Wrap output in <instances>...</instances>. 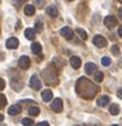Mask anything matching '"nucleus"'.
I'll list each match as a JSON object with an SVG mask.
<instances>
[{
    "label": "nucleus",
    "mask_w": 122,
    "mask_h": 126,
    "mask_svg": "<svg viewBox=\"0 0 122 126\" xmlns=\"http://www.w3.org/2000/svg\"><path fill=\"white\" fill-rule=\"evenodd\" d=\"M76 93L79 96H81L82 99H86V100H90V99H94L95 95L97 94V86L91 82L89 79L86 78H80L76 82Z\"/></svg>",
    "instance_id": "1"
},
{
    "label": "nucleus",
    "mask_w": 122,
    "mask_h": 126,
    "mask_svg": "<svg viewBox=\"0 0 122 126\" xmlns=\"http://www.w3.org/2000/svg\"><path fill=\"white\" fill-rule=\"evenodd\" d=\"M42 79L45 81V84L51 85V84H56L57 82V75L55 71H50V69H45L42 71Z\"/></svg>",
    "instance_id": "2"
},
{
    "label": "nucleus",
    "mask_w": 122,
    "mask_h": 126,
    "mask_svg": "<svg viewBox=\"0 0 122 126\" xmlns=\"http://www.w3.org/2000/svg\"><path fill=\"white\" fill-rule=\"evenodd\" d=\"M92 43H94V45L96 47H105L107 45V40L105 39L103 36H101V35H96V36H94Z\"/></svg>",
    "instance_id": "3"
},
{
    "label": "nucleus",
    "mask_w": 122,
    "mask_h": 126,
    "mask_svg": "<svg viewBox=\"0 0 122 126\" xmlns=\"http://www.w3.org/2000/svg\"><path fill=\"white\" fill-rule=\"evenodd\" d=\"M51 110L55 112H61L62 111V100L59 97L54 99V101L51 102Z\"/></svg>",
    "instance_id": "4"
},
{
    "label": "nucleus",
    "mask_w": 122,
    "mask_h": 126,
    "mask_svg": "<svg viewBox=\"0 0 122 126\" xmlns=\"http://www.w3.org/2000/svg\"><path fill=\"white\" fill-rule=\"evenodd\" d=\"M60 34L62 35L66 40H71V39L74 38V31L70 29L68 26H64V28L60 30Z\"/></svg>",
    "instance_id": "5"
},
{
    "label": "nucleus",
    "mask_w": 122,
    "mask_h": 126,
    "mask_svg": "<svg viewBox=\"0 0 122 126\" xmlns=\"http://www.w3.org/2000/svg\"><path fill=\"white\" fill-rule=\"evenodd\" d=\"M103 24L106 25L107 28H113V26H116V24H117V20H116V17L113 16V15H107L106 17H105V20H103Z\"/></svg>",
    "instance_id": "6"
},
{
    "label": "nucleus",
    "mask_w": 122,
    "mask_h": 126,
    "mask_svg": "<svg viewBox=\"0 0 122 126\" xmlns=\"http://www.w3.org/2000/svg\"><path fill=\"white\" fill-rule=\"evenodd\" d=\"M19 67L21 70H27L30 67V59L25 55H23L20 59H19Z\"/></svg>",
    "instance_id": "7"
},
{
    "label": "nucleus",
    "mask_w": 122,
    "mask_h": 126,
    "mask_svg": "<svg viewBox=\"0 0 122 126\" xmlns=\"http://www.w3.org/2000/svg\"><path fill=\"white\" fill-rule=\"evenodd\" d=\"M30 86L34 89V90H40L41 89V81L39 80V78L36 75H32L30 78Z\"/></svg>",
    "instance_id": "8"
},
{
    "label": "nucleus",
    "mask_w": 122,
    "mask_h": 126,
    "mask_svg": "<svg viewBox=\"0 0 122 126\" xmlns=\"http://www.w3.org/2000/svg\"><path fill=\"white\" fill-rule=\"evenodd\" d=\"M8 112H9L10 116H16V115H19V114L21 112V106L17 105V104H16V105H11V106L9 107Z\"/></svg>",
    "instance_id": "9"
},
{
    "label": "nucleus",
    "mask_w": 122,
    "mask_h": 126,
    "mask_svg": "<svg viewBox=\"0 0 122 126\" xmlns=\"http://www.w3.org/2000/svg\"><path fill=\"white\" fill-rule=\"evenodd\" d=\"M17 46H19V40H17L16 38H10V39L6 40V47H8V49L14 50V49H16Z\"/></svg>",
    "instance_id": "10"
},
{
    "label": "nucleus",
    "mask_w": 122,
    "mask_h": 126,
    "mask_svg": "<svg viewBox=\"0 0 122 126\" xmlns=\"http://www.w3.org/2000/svg\"><path fill=\"white\" fill-rule=\"evenodd\" d=\"M70 65H71L75 70L80 69V66H81V59L79 56H71V58H70Z\"/></svg>",
    "instance_id": "11"
},
{
    "label": "nucleus",
    "mask_w": 122,
    "mask_h": 126,
    "mask_svg": "<svg viewBox=\"0 0 122 126\" xmlns=\"http://www.w3.org/2000/svg\"><path fill=\"white\" fill-rule=\"evenodd\" d=\"M31 51L35 54V55H39L42 58V54H41V45L39 43H32L31 44Z\"/></svg>",
    "instance_id": "12"
},
{
    "label": "nucleus",
    "mask_w": 122,
    "mask_h": 126,
    "mask_svg": "<svg viewBox=\"0 0 122 126\" xmlns=\"http://www.w3.org/2000/svg\"><path fill=\"white\" fill-rule=\"evenodd\" d=\"M46 13H47V15H50V16H52V17H56V16L59 15V10H57V8H56L55 5L47 6V8H46Z\"/></svg>",
    "instance_id": "13"
},
{
    "label": "nucleus",
    "mask_w": 122,
    "mask_h": 126,
    "mask_svg": "<svg viewBox=\"0 0 122 126\" xmlns=\"http://www.w3.org/2000/svg\"><path fill=\"white\" fill-rule=\"evenodd\" d=\"M41 97H42V100L45 102L51 101V99H52V91H51V90H49V89L44 90V91L41 93Z\"/></svg>",
    "instance_id": "14"
},
{
    "label": "nucleus",
    "mask_w": 122,
    "mask_h": 126,
    "mask_svg": "<svg viewBox=\"0 0 122 126\" xmlns=\"http://www.w3.org/2000/svg\"><path fill=\"white\" fill-rule=\"evenodd\" d=\"M108 102H110V97H108V96H106V95H103V96L98 97V100H97V105H98V106H101V107H105Z\"/></svg>",
    "instance_id": "15"
},
{
    "label": "nucleus",
    "mask_w": 122,
    "mask_h": 126,
    "mask_svg": "<svg viewBox=\"0 0 122 126\" xmlns=\"http://www.w3.org/2000/svg\"><path fill=\"white\" fill-rule=\"evenodd\" d=\"M35 29H31V28H27L26 30H25V38L27 39V40H34L35 39Z\"/></svg>",
    "instance_id": "16"
},
{
    "label": "nucleus",
    "mask_w": 122,
    "mask_h": 126,
    "mask_svg": "<svg viewBox=\"0 0 122 126\" xmlns=\"http://www.w3.org/2000/svg\"><path fill=\"white\" fill-rule=\"evenodd\" d=\"M85 71H86L87 74L95 73V71H96V65H95L94 63H87V64L85 65Z\"/></svg>",
    "instance_id": "17"
},
{
    "label": "nucleus",
    "mask_w": 122,
    "mask_h": 126,
    "mask_svg": "<svg viewBox=\"0 0 122 126\" xmlns=\"http://www.w3.org/2000/svg\"><path fill=\"white\" fill-rule=\"evenodd\" d=\"M24 13H25V15H27V16H32V15L35 14V6H34V5H26V6L24 8Z\"/></svg>",
    "instance_id": "18"
},
{
    "label": "nucleus",
    "mask_w": 122,
    "mask_h": 126,
    "mask_svg": "<svg viewBox=\"0 0 122 126\" xmlns=\"http://www.w3.org/2000/svg\"><path fill=\"white\" fill-rule=\"evenodd\" d=\"M110 112H111V115H118V112H120V106H118L117 104H112V105L110 106Z\"/></svg>",
    "instance_id": "19"
},
{
    "label": "nucleus",
    "mask_w": 122,
    "mask_h": 126,
    "mask_svg": "<svg viewBox=\"0 0 122 126\" xmlns=\"http://www.w3.org/2000/svg\"><path fill=\"white\" fill-rule=\"evenodd\" d=\"M39 112H40V109H39V107H36V106H32V107H30V109H29L30 116H38Z\"/></svg>",
    "instance_id": "20"
},
{
    "label": "nucleus",
    "mask_w": 122,
    "mask_h": 126,
    "mask_svg": "<svg viewBox=\"0 0 122 126\" xmlns=\"http://www.w3.org/2000/svg\"><path fill=\"white\" fill-rule=\"evenodd\" d=\"M76 32L80 35V38H81L82 40H86V39H87V34H86V31H85V30H82V29H80V28H79V29H76Z\"/></svg>",
    "instance_id": "21"
},
{
    "label": "nucleus",
    "mask_w": 122,
    "mask_h": 126,
    "mask_svg": "<svg viewBox=\"0 0 122 126\" xmlns=\"http://www.w3.org/2000/svg\"><path fill=\"white\" fill-rule=\"evenodd\" d=\"M6 97L3 95V94H0V109H4V107L6 106Z\"/></svg>",
    "instance_id": "22"
},
{
    "label": "nucleus",
    "mask_w": 122,
    "mask_h": 126,
    "mask_svg": "<svg viewBox=\"0 0 122 126\" xmlns=\"http://www.w3.org/2000/svg\"><path fill=\"white\" fill-rule=\"evenodd\" d=\"M21 124H23L24 126H30V125H34V121H32L31 119H29V117H25V119L21 120Z\"/></svg>",
    "instance_id": "23"
},
{
    "label": "nucleus",
    "mask_w": 122,
    "mask_h": 126,
    "mask_svg": "<svg viewBox=\"0 0 122 126\" xmlns=\"http://www.w3.org/2000/svg\"><path fill=\"white\" fill-rule=\"evenodd\" d=\"M95 80H96V82H101L103 80V74L101 73V71H97V73L95 74Z\"/></svg>",
    "instance_id": "24"
},
{
    "label": "nucleus",
    "mask_w": 122,
    "mask_h": 126,
    "mask_svg": "<svg viewBox=\"0 0 122 126\" xmlns=\"http://www.w3.org/2000/svg\"><path fill=\"white\" fill-rule=\"evenodd\" d=\"M101 63H102L103 66H110V64H111V59L107 58V56H103L102 60H101Z\"/></svg>",
    "instance_id": "25"
},
{
    "label": "nucleus",
    "mask_w": 122,
    "mask_h": 126,
    "mask_svg": "<svg viewBox=\"0 0 122 126\" xmlns=\"http://www.w3.org/2000/svg\"><path fill=\"white\" fill-rule=\"evenodd\" d=\"M111 52L115 56H118V55H120V49H118V46H117V45H112V47H111Z\"/></svg>",
    "instance_id": "26"
},
{
    "label": "nucleus",
    "mask_w": 122,
    "mask_h": 126,
    "mask_svg": "<svg viewBox=\"0 0 122 126\" xmlns=\"http://www.w3.org/2000/svg\"><path fill=\"white\" fill-rule=\"evenodd\" d=\"M35 30L36 31H41L42 30V23L41 21H36V24H35Z\"/></svg>",
    "instance_id": "27"
},
{
    "label": "nucleus",
    "mask_w": 122,
    "mask_h": 126,
    "mask_svg": "<svg viewBox=\"0 0 122 126\" xmlns=\"http://www.w3.org/2000/svg\"><path fill=\"white\" fill-rule=\"evenodd\" d=\"M34 3H36L38 6H44V3H45V0H34Z\"/></svg>",
    "instance_id": "28"
},
{
    "label": "nucleus",
    "mask_w": 122,
    "mask_h": 126,
    "mask_svg": "<svg viewBox=\"0 0 122 126\" xmlns=\"http://www.w3.org/2000/svg\"><path fill=\"white\" fill-rule=\"evenodd\" d=\"M4 87H5V81H4L1 78H0V91H1Z\"/></svg>",
    "instance_id": "29"
},
{
    "label": "nucleus",
    "mask_w": 122,
    "mask_h": 126,
    "mask_svg": "<svg viewBox=\"0 0 122 126\" xmlns=\"http://www.w3.org/2000/svg\"><path fill=\"white\" fill-rule=\"evenodd\" d=\"M36 125H38V126H49V122H46V121H42V122H38Z\"/></svg>",
    "instance_id": "30"
},
{
    "label": "nucleus",
    "mask_w": 122,
    "mask_h": 126,
    "mask_svg": "<svg viewBox=\"0 0 122 126\" xmlns=\"http://www.w3.org/2000/svg\"><path fill=\"white\" fill-rule=\"evenodd\" d=\"M117 96H118L120 99H122V87L117 90Z\"/></svg>",
    "instance_id": "31"
},
{
    "label": "nucleus",
    "mask_w": 122,
    "mask_h": 126,
    "mask_svg": "<svg viewBox=\"0 0 122 126\" xmlns=\"http://www.w3.org/2000/svg\"><path fill=\"white\" fill-rule=\"evenodd\" d=\"M13 1H14V4H16V5H19L20 3H23V1H24V0H13Z\"/></svg>",
    "instance_id": "32"
},
{
    "label": "nucleus",
    "mask_w": 122,
    "mask_h": 126,
    "mask_svg": "<svg viewBox=\"0 0 122 126\" xmlns=\"http://www.w3.org/2000/svg\"><path fill=\"white\" fill-rule=\"evenodd\" d=\"M117 32H118V35H120V36L122 38V26H120V28H118V31H117Z\"/></svg>",
    "instance_id": "33"
},
{
    "label": "nucleus",
    "mask_w": 122,
    "mask_h": 126,
    "mask_svg": "<svg viewBox=\"0 0 122 126\" xmlns=\"http://www.w3.org/2000/svg\"><path fill=\"white\" fill-rule=\"evenodd\" d=\"M118 16H120V19H122V8L118 9Z\"/></svg>",
    "instance_id": "34"
},
{
    "label": "nucleus",
    "mask_w": 122,
    "mask_h": 126,
    "mask_svg": "<svg viewBox=\"0 0 122 126\" xmlns=\"http://www.w3.org/2000/svg\"><path fill=\"white\" fill-rule=\"evenodd\" d=\"M3 120H4V116H3V115H1V114H0V122H1V121H3Z\"/></svg>",
    "instance_id": "35"
},
{
    "label": "nucleus",
    "mask_w": 122,
    "mask_h": 126,
    "mask_svg": "<svg viewBox=\"0 0 122 126\" xmlns=\"http://www.w3.org/2000/svg\"><path fill=\"white\" fill-rule=\"evenodd\" d=\"M68 1H74V0H68Z\"/></svg>",
    "instance_id": "36"
},
{
    "label": "nucleus",
    "mask_w": 122,
    "mask_h": 126,
    "mask_svg": "<svg viewBox=\"0 0 122 126\" xmlns=\"http://www.w3.org/2000/svg\"><path fill=\"white\" fill-rule=\"evenodd\" d=\"M0 1H1V0H0Z\"/></svg>",
    "instance_id": "37"
}]
</instances>
